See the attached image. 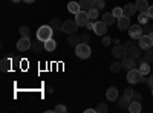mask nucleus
Listing matches in <instances>:
<instances>
[{
  "instance_id": "0eeeda50",
  "label": "nucleus",
  "mask_w": 153,
  "mask_h": 113,
  "mask_svg": "<svg viewBox=\"0 0 153 113\" xmlns=\"http://www.w3.org/2000/svg\"><path fill=\"white\" fill-rule=\"evenodd\" d=\"M75 21L78 23V26H86V24L91 21V18H89V14L86 11H80L75 14Z\"/></svg>"
},
{
  "instance_id": "79ce46f5",
  "label": "nucleus",
  "mask_w": 153,
  "mask_h": 113,
  "mask_svg": "<svg viewBox=\"0 0 153 113\" xmlns=\"http://www.w3.org/2000/svg\"><path fill=\"white\" fill-rule=\"evenodd\" d=\"M86 28H87V29H92V31H94V28H95V21H89V23L86 24Z\"/></svg>"
},
{
  "instance_id": "cd10ccee",
  "label": "nucleus",
  "mask_w": 153,
  "mask_h": 113,
  "mask_svg": "<svg viewBox=\"0 0 153 113\" xmlns=\"http://www.w3.org/2000/svg\"><path fill=\"white\" fill-rule=\"evenodd\" d=\"M139 72H141L143 75H147L150 72V66H149V61H144L139 64Z\"/></svg>"
},
{
  "instance_id": "c756f323",
  "label": "nucleus",
  "mask_w": 153,
  "mask_h": 113,
  "mask_svg": "<svg viewBox=\"0 0 153 113\" xmlns=\"http://www.w3.org/2000/svg\"><path fill=\"white\" fill-rule=\"evenodd\" d=\"M98 11H100V9H97V8H92L91 11H87V14H89V18H91V21H95V20L98 18Z\"/></svg>"
},
{
  "instance_id": "393cba45",
  "label": "nucleus",
  "mask_w": 153,
  "mask_h": 113,
  "mask_svg": "<svg viewBox=\"0 0 153 113\" xmlns=\"http://www.w3.org/2000/svg\"><path fill=\"white\" fill-rule=\"evenodd\" d=\"M129 112H130V113H139V112H141V103L130 101V104H129Z\"/></svg>"
},
{
  "instance_id": "aec40b11",
  "label": "nucleus",
  "mask_w": 153,
  "mask_h": 113,
  "mask_svg": "<svg viewBox=\"0 0 153 113\" xmlns=\"http://www.w3.org/2000/svg\"><path fill=\"white\" fill-rule=\"evenodd\" d=\"M101 18H103V21L107 24V26H110V24H113L115 21H117V17L113 16V12H106Z\"/></svg>"
},
{
  "instance_id": "f03ea898",
  "label": "nucleus",
  "mask_w": 153,
  "mask_h": 113,
  "mask_svg": "<svg viewBox=\"0 0 153 113\" xmlns=\"http://www.w3.org/2000/svg\"><path fill=\"white\" fill-rule=\"evenodd\" d=\"M91 47H89V44L87 43H80L78 46L75 47V54H76V57L78 58H83V60H86V58H89L91 57Z\"/></svg>"
},
{
  "instance_id": "20e7f679",
  "label": "nucleus",
  "mask_w": 153,
  "mask_h": 113,
  "mask_svg": "<svg viewBox=\"0 0 153 113\" xmlns=\"http://www.w3.org/2000/svg\"><path fill=\"white\" fill-rule=\"evenodd\" d=\"M141 77H143V73L139 72V69H130V70H127V81H129L130 84L141 83Z\"/></svg>"
},
{
  "instance_id": "423d86ee",
  "label": "nucleus",
  "mask_w": 153,
  "mask_h": 113,
  "mask_svg": "<svg viewBox=\"0 0 153 113\" xmlns=\"http://www.w3.org/2000/svg\"><path fill=\"white\" fill-rule=\"evenodd\" d=\"M129 34H130V38H133V40H139V38H141V37L144 35L143 26H141V24H133V26L129 28Z\"/></svg>"
},
{
  "instance_id": "b1692460",
  "label": "nucleus",
  "mask_w": 153,
  "mask_h": 113,
  "mask_svg": "<svg viewBox=\"0 0 153 113\" xmlns=\"http://www.w3.org/2000/svg\"><path fill=\"white\" fill-rule=\"evenodd\" d=\"M129 104H130V98H127V96L120 98V101H118V107H120V110L129 109Z\"/></svg>"
},
{
  "instance_id": "dca6fc26",
  "label": "nucleus",
  "mask_w": 153,
  "mask_h": 113,
  "mask_svg": "<svg viewBox=\"0 0 153 113\" xmlns=\"http://www.w3.org/2000/svg\"><path fill=\"white\" fill-rule=\"evenodd\" d=\"M106 98H107V101H117L118 99V89L117 87H109L107 92H106Z\"/></svg>"
},
{
  "instance_id": "6ab92c4d",
  "label": "nucleus",
  "mask_w": 153,
  "mask_h": 113,
  "mask_svg": "<svg viewBox=\"0 0 153 113\" xmlns=\"http://www.w3.org/2000/svg\"><path fill=\"white\" fill-rule=\"evenodd\" d=\"M32 51H34V54H40L42 51H45V41L37 38V41L32 43Z\"/></svg>"
},
{
  "instance_id": "a19ab883",
  "label": "nucleus",
  "mask_w": 153,
  "mask_h": 113,
  "mask_svg": "<svg viewBox=\"0 0 153 113\" xmlns=\"http://www.w3.org/2000/svg\"><path fill=\"white\" fill-rule=\"evenodd\" d=\"M133 93H135V92H133L132 89H126V90H124V96L130 98V99H132V95H133Z\"/></svg>"
},
{
  "instance_id": "de8ad7c7",
  "label": "nucleus",
  "mask_w": 153,
  "mask_h": 113,
  "mask_svg": "<svg viewBox=\"0 0 153 113\" xmlns=\"http://www.w3.org/2000/svg\"><path fill=\"white\" fill-rule=\"evenodd\" d=\"M97 112V109H86L84 110V113H95Z\"/></svg>"
},
{
  "instance_id": "a878e982",
  "label": "nucleus",
  "mask_w": 153,
  "mask_h": 113,
  "mask_svg": "<svg viewBox=\"0 0 153 113\" xmlns=\"http://www.w3.org/2000/svg\"><path fill=\"white\" fill-rule=\"evenodd\" d=\"M55 47H57V41L54 38H49L48 41H45V49L46 51L52 52V51H55Z\"/></svg>"
},
{
  "instance_id": "5701e85b",
  "label": "nucleus",
  "mask_w": 153,
  "mask_h": 113,
  "mask_svg": "<svg viewBox=\"0 0 153 113\" xmlns=\"http://www.w3.org/2000/svg\"><path fill=\"white\" fill-rule=\"evenodd\" d=\"M68 11L72 12V14H76V12H80V11H81L80 3H78V2H69V3H68Z\"/></svg>"
},
{
  "instance_id": "e433bc0d",
  "label": "nucleus",
  "mask_w": 153,
  "mask_h": 113,
  "mask_svg": "<svg viewBox=\"0 0 153 113\" xmlns=\"http://www.w3.org/2000/svg\"><path fill=\"white\" fill-rule=\"evenodd\" d=\"M143 31H144V35H149L152 31H153V26H152V24H144V28H143Z\"/></svg>"
},
{
  "instance_id": "09e8293b",
  "label": "nucleus",
  "mask_w": 153,
  "mask_h": 113,
  "mask_svg": "<svg viewBox=\"0 0 153 113\" xmlns=\"http://www.w3.org/2000/svg\"><path fill=\"white\" fill-rule=\"evenodd\" d=\"M48 92H49V93H52V92H54V89H52L51 86H48Z\"/></svg>"
},
{
  "instance_id": "473e14b6",
  "label": "nucleus",
  "mask_w": 153,
  "mask_h": 113,
  "mask_svg": "<svg viewBox=\"0 0 153 113\" xmlns=\"http://www.w3.org/2000/svg\"><path fill=\"white\" fill-rule=\"evenodd\" d=\"M113 16L117 17V18H120V17H123L124 16V9L123 8H120V6H117V8H113Z\"/></svg>"
},
{
  "instance_id": "9d476101",
  "label": "nucleus",
  "mask_w": 153,
  "mask_h": 113,
  "mask_svg": "<svg viewBox=\"0 0 153 113\" xmlns=\"http://www.w3.org/2000/svg\"><path fill=\"white\" fill-rule=\"evenodd\" d=\"M141 49H144V51H147V49L153 47V40L150 38L149 35H143L141 38H139V44H138Z\"/></svg>"
},
{
  "instance_id": "3c124183",
  "label": "nucleus",
  "mask_w": 153,
  "mask_h": 113,
  "mask_svg": "<svg viewBox=\"0 0 153 113\" xmlns=\"http://www.w3.org/2000/svg\"><path fill=\"white\" fill-rule=\"evenodd\" d=\"M149 37H150V38H152V40H153V31H152V32H150V34H149Z\"/></svg>"
},
{
  "instance_id": "72a5a7b5",
  "label": "nucleus",
  "mask_w": 153,
  "mask_h": 113,
  "mask_svg": "<svg viewBox=\"0 0 153 113\" xmlns=\"http://www.w3.org/2000/svg\"><path fill=\"white\" fill-rule=\"evenodd\" d=\"M144 57H146V60L150 63V61H153V49L150 47V49H147L146 51V54H144Z\"/></svg>"
},
{
  "instance_id": "58836bf2",
  "label": "nucleus",
  "mask_w": 153,
  "mask_h": 113,
  "mask_svg": "<svg viewBox=\"0 0 153 113\" xmlns=\"http://www.w3.org/2000/svg\"><path fill=\"white\" fill-rule=\"evenodd\" d=\"M141 98H143L141 93H136V92H135V93L132 95V99H130V101H138V103H141Z\"/></svg>"
},
{
  "instance_id": "f704fd0d",
  "label": "nucleus",
  "mask_w": 153,
  "mask_h": 113,
  "mask_svg": "<svg viewBox=\"0 0 153 113\" xmlns=\"http://www.w3.org/2000/svg\"><path fill=\"white\" fill-rule=\"evenodd\" d=\"M54 112H57V113H66V112H68V109H66V106L58 104V106L54 109Z\"/></svg>"
},
{
  "instance_id": "c03bdc74",
  "label": "nucleus",
  "mask_w": 153,
  "mask_h": 113,
  "mask_svg": "<svg viewBox=\"0 0 153 113\" xmlns=\"http://www.w3.org/2000/svg\"><path fill=\"white\" fill-rule=\"evenodd\" d=\"M132 40H133V38H129V40H126V43H124V46H127V47H130V46L133 44V43H132Z\"/></svg>"
},
{
  "instance_id": "39448f33",
  "label": "nucleus",
  "mask_w": 153,
  "mask_h": 113,
  "mask_svg": "<svg viewBox=\"0 0 153 113\" xmlns=\"http://www.w3.org/2000/svg\"><path fill=\"white\" fill-rule=\"evenodd\" d=\"M76 29H78V23H76L75 20H66V21H63V28H61L63 32L74 34V32H76Z\"/></svg>"
},
{
  "instance_id": "c85d7f7f",
  "label": "nucleus",
  "mask_w": 153,
  "mask_h": 113,
  "mask_svg": "<svg viewBox=\"0 0 153 113\" xmlns=\"http://www.w3.org/2000/svg\"><path fill=\"white\" fill-rule=\"evenodd\" d=\"M121 69H123V64H121V63H118V61H115V63H112V64H110V72L112 73H118Z\"/></svg>"
},
{
  "instance_id": "bb28decb",
  "label": "nucleus",
  "mask_w": 153,
  "mask_h": 113,
  "mask_svg": "<svg viewBox=\"0 0 153 113\" xmlns=\"http://www.w3.org/2000/svg\"><path fill=\"white\" fill-rule=\"evenodd\" d=\"M149 18H150L149 12H139V17H138L139 24H147L149 23Z\"/></svg>"
},
{
  "instance_id": "49530a36",
  "label": "nucleus",
  "mask_w": 153,
  "mask_h": 113,
  "mask_svg": "<svg viewBox=\"0 0 153 113\" xmlns=\"http://www.w3.org/2000/svg\"><path fill=\"white\" fill-rule=\"evenodd\" d=\"M149 81V77H147V75H143V77H141V83H147Z\"/></svg>"
},
{
  "instance_id": "4468645a",
  "label": "nucleus",
  "mask_w": 153,
  "mask_h": 113,
  "mask_svg": "<svg viewBox=\"0 0 153 113\" xmlns=\"http://www.w3.org/2000/svg\"><path fill=\"white\" fill-rule=\"evenodd\" d=\"M49 26L52 28V31H54V32H57V34H58V32L61 31V28H63V21H61L58 17H54L52 20H51Z\"/></svg>"
},
{
  "instance_id": "1a4fd4ad",
  "label": "nucleus",
  "mask_w": 153,
  "mask_h": 113,
  "mask_svg": "<svg viewBox=\"0 0 153 113\" xmlns=\"http://www.w3.org/2000/svg\"><path fill=\"white\" fill-rule=\"evenodd\" d=\"M95 34L97 35H101V37H104L107 34V24L101 20V21H95V28H94Z\"/></svg>"
},
{
  "instance_id": "2f4dec72",
  "label": "nucleus",
  "mask_w": 153,
  "mask_h": 113,
  "mask_svg": "<svg viewBox=\"0 0 153 113\" xmlns=\"http://www.w3.org/2000/svg\"><path fill=\"white\" fill-rule=\"evenodd\" d=\"M107 110H109V106H107L106 103H100V104L97 106V112H98V113H107Z\"/></svg>"
},
{
  "instance_id": "a211bd4d",
  "label": "nucleus",
  "mask_w": 153,
  "mask_h": 113,
  "mask_svg": "<svg viewBox=\"0 0 153 113\" xmlns=\"http://www.w3.org/2000/svg\"><path fill=\"white\" fill-rule=\"evenodd\" d=\"M124 16H127V17H132L135 12L138 11V8H136V3H129V5H126L124 8Z\"/></svg>"
},
{
  "instance_id": "412c9836",
  "label": "nucleus",
  "mask_w": 153,
  "mask_h": 113,
  "mask_svg": "<svg viewBox=\"0 0 153 113\" xmlns=\"http://www.w3.org/2000/svg\"><path fill=\"white\" fill-rule=\"evenodd\" d=\"M136 8L139 12H147L150 5L147 3V0H136Z\"/></svg>"
},
{
  "instance_id": "37998d69",
  "label": "nucleus",
  "mask_w": 153,
  "mask_h": 113,
  "mask_svg": "<svg viewBox=\"0 0 153 113\" xmlns=\"http://www.w3.org/2000/svg\"><path fill=\"white\" fill-rule=\"evenodd\" d=\"M147 84H149V87H150V89L153 87V75H152V77H149V81H147Z\"/></svg>"
},
{
  "instance_id": "7c9ffc66",
  "label": "nucleus",
  "mask_w": 153,
  "mask_h": 113,
  "mask_svg": "<svg viewBox=\"0 0 153 113\" xmlns=\"http://www.w3.org/2000/svg\"><path fill=\"white\" fill-rule=\"evenodd\" d=\"M19 32H20V35H22V37H29V34H31L29 26H26V24H22L20 29H19Z\"/></svg>"
},
{
  "instance_id": "ddd939ff",
  "label": "nucleus",
  "mask_w": 153,
  "mask_h": 113,
  "mask_svg": "<svg viewBox=\"0 0 153 113\" xmlns=\"http://www.w3.org/2000/svg\"><path fill=\"white\" fill-rule=\"evenodd\" d=\"M141 51H143V49L139 47V46L132 44V46L129 47V52H127V55H129L130 58H133V60H138L139 57H141Z\"/></svg>"
},
{
  "instance_id": "6e6552de",
  "label": "nucleus",
  "mask_w": 153,
  "mask_h": 113,
  "mask_svg": "<svg viewBox=\"0 0 153 113\" xmlns=\"http://www.w3.org/2000/svg\"><path fill=\"white\" fill-rule=\"evenodd\" d=\"M32 47V43H31V40H29V37H22V38L17 41V49L19 51H28V49H31Z\"/></svg>"
},
{
  "instance_id": "9b49d317",
  "label": "nucleus",
  "mask_w": 153,
  "mask_h": 113,
  "mask_svg": "<svg viewBox=\"0 0 153 113\" xmlns=\"http://www.w3.org/2000/svg\"><path fill=\"white\" fill-rule=\"evenodd\" d=\"M121 64H123V69L130 70V69H135V66H136V60H133V58H130L129 55H127L126 58L121 60Z\"/></svg>"
},
{
  "instance_id": "4be33fe9",
  "label": "nucleus",
  "mask_w": 153,
  "mask_h": 113,
  "mask_svg": "<svg viewBox=\"0 0 153 113\" xmlns=\"http://www.w3.org/2000/svg\"><path fill=\"white\" fill-rule=\"evenodd\" d=\"M11 66H12V61L9 58H3L2 61H0V70L2 72H8L11 69Z\"/></svg>"
},
{
  "instance_id": "f257e3e1",
  "label": "nucleus",
  "mask_w": 153,
  "mask_h": 113,
  "mask_svg": "<svg viewBox=\"0 0 153 113\" xmlns=\"http://www.w3.org/2000/svg\"><path fill=\"white\" fill-rule=\"evenodd\" d=\"M52 34H54V31H52V28L49 26H40L38 28V31H37V38L38 40H42V41H48L49 38H52Z\"/></svg>"
},
{
  "instance_id": "4c0bfd02",
  "label": "nucleus",
  "mask_w": 153,
  "mask_h": 113,
  "mask_svg": "<svg viewBox=\"0 0 153 113\" xmlns=\"http://www.w3.org/2000/svg\"><path fill=\"white\" fill-rule=\"evenodd\" d=\"M112 41H113V40L110 38V37H106V35L103 37V40H101V43H103V46H109V44H110Z\"/></svg>"
},
{
  "instance_id": "603ef678",
  "label": "nucleus",
  "mask_w": 153,
  "mask_h": 113,
  "mask_svg": "<svg viewBox=\"0 0 153 113\" xmlns=\"http://www.w3.org/2000/svg\"><path fill=\"white\" fill-rule=\"evenodd\" d=\"M12 2H14V3H19V2H22V0H12Z\"/></svg>"
},
{
  "instance_id": "864d4df0",
  "label": "nucleus",
  "mask_w": 153,
  "mask_h": 113,
  "mask_svg": "<svg viewBox=\"0 0 153 113\" xmlns=\"http://www.w3.org/2000/svg\"><path fill=\"white\" fill-rule=\"evenodd\" d=\"M152 95H153V87H152Z\"/></svg>"
},
{
  "instance_id": "c9c22d12",
  "label": "nucleus",
  "mask_w": 153,
  "mask_h": 113,
  "mask_svg": "<svg viewBox=\"0 0 153 113\" xmlns=\"http://www.w3.org/2000/svg\"><path fill=\"white\" fill-rule=\"evenodd\" d=\"M104 6H106L104 0H95V8H97V9H103Z\"/></svg>"
},
{
  "instance_id": "2eb2a0df",
  "label": "nucleus",
  "mask_w": 153,
  "mask_h": 113,
  "mask_svg": "<svg viewBox=\"0 0 153 113\" xmlns=\"http://www.w3.org/2000/svg\"><path fill=\"white\" fill-rule=\"evenodd\" d=\"M80 8L81 11H91L92 8H95V0H80Z\"/></svg>"
},
{
  "instance_id": "f8f14e48",
  "label": "nucleus",
  "mask_w": 153,
  "mask_h": 113,
  "mask_svg": "<svg viewBox=\"0 0 153 113\" xmlns=\"http://www.w3.org/2000/svg\"><path fill=\"white\" fill-rule=\"evenodd\" d=\"M129 28H130V17H127V16L120 17L118 18V29L120 31H126Z\"/></svg>"
},
{
  "instance_id": "f3484780",
  "label": "nucleus",
  "mask_w": 153,
  "mask_h": 113,
  "mask_svg": "<svg viewBox=\"0 0 153 113\" xmlns=\"http://www.w3.org/2000/svg\"><path fill=\"white\" fill-rule=\"evenodd\" d=\"M68 43H69L71 46L76 47V46L81 43V35H76L75 32H74V34H69V37H68Z\"/></svg>"
},
{
  "instance_id": "ea45409f",
  "label": "nucleus",
  "mask_w": 153,
  "mask_h": 113,
  "mask_svg": "<svg viewBox=\"0 0 153 113\" xmlns=\"http://www.w3.org/2000/svg\"><path fill=\"white\" fill-rule=\"evenodd\" d=\"M89 40H91V35H89L87 32H84V34L81 35V43H87Z\"/></svg>"
},
{
  "instance_id": "a18cd8bd",
  "label": "nucleus",
  "mask_w": 153,
  "mask_h": 113,
  "mask_svg": "<svg viewBox=\"0 0 153 113\" xmlns=\"http://www.w3.org/2000/svg\"><path fill=\"white\" fill-rule=\"evenodd\" d=\"M149 16H150V18H153V5H150V8H149Z\"/></svg>"
},
{
  "instance_id": "7ed1b4c3",
  "label": "nucleus",
  "mask_w": 153,
  "mask_h": 113,
  "mask_svg": "<svg viewBox=\"0 0 153 113\" xmlns=\"http://www.w3.org/2000/svg\"><path fill=\"white\" fill-rule=\"evenodd\" d=\"M127 52H129V47L124 46V44H115L112 49V55L117 58V60H123L127 57Z\"/></svg>"
},
{
  "instance_id": "8fccbe9b",
  "label": "nucleus",
  "mask_w": 153,
  "mask_h": 113,
  "mask_svg": "<svg viewBox=\"0 0 153 113\" xmlns=\"http://www.w3.org/2000/svg\"><path fill=\"white\" fill-rule=\"evenodd\" d=\"M23 2H25V3H34L35 0H23Z\"/></svg>"
}]
</instances>
